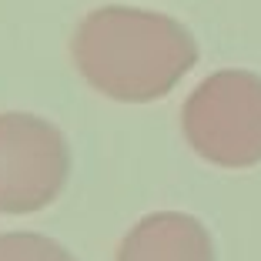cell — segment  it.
<instances>
[{
  "label": "cell",
  "instance_id": "1",
  "mask_svg": "<svg viewBox=\"0 0 261 261\" xmlns=\"http://www.w3.org/2000/svg\"><path fill=\"white\" fill-rule=\"evenodd\" d=\"M70 57L77 74L104 97L147 104L181 84L198 64V44L185 23L168 14L100 7L77 23Z\"/></svg>",
  "mask_w": 261,
  "mask_h": 261
},
{
  "label": "cell",
  "instance_id": "4",
  "mask_svg": "<svg viewBox=\"0 0 261 261\" xmlns=\"http://www.w3.org/2000/svg\"><path fill=\"white\" fill-rule=\"evenodd\" d=\"M114 261H215V241L198 218L158 211L124 234Z\"/></svg>",
  "mask_w": 261,
  "mask_h": 261
},
{
  "label": "cell",
  "instance_id": "2",
  "mask_svg": "<svg viewBox=\"0 0 261 261\" xmlns=\"http://www.w3.org/2000/svg\"><path fill=\"white\" fill-rule=\"evenodd\" d=\"M181 130L188 147L215 168L261 164V77L241 67L204 77L181 108Z\"/></svg>",
  "mask_w": 261,
  "mask_h": 261
},
{
  "label": "cell",
  "instance_id": "3",
  "mask_svg": "<svg viewBox=\"0 0 261 261\" xmlns=\"http://www.w3.org/2000/svg\"><path fill=\"white\" fill-rule=\"evenodd\" d=\"M70 171L64 134L23 111L0 114V215H34L61 198Z\"/></svg>",
  "mask_w": 261,
  "mask_h": 261
},
{
  "label": "cell",
  "instance_id": "5",
  "mask_svg": "<svg viewBox=\"0 0 261 261\" xmlns=\"http://www.w3.org/2000/svg\"><path fill=\"white\" fill-rule=\"evenodd\" d=\"M0 261H77V258L44 234L10 231V234H0Z\"/></svg>",
  "mask_w": 261,
  "mask_h": 261
}]
</instances>
